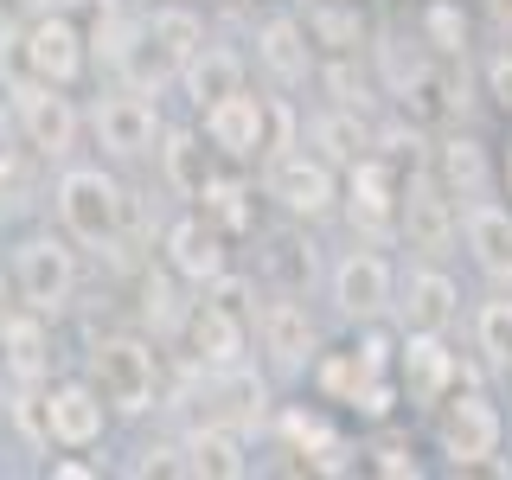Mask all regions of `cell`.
Instances as JSON below:
<instances>
[{"label": "cell", "instance_id": "6da1fadb", "mask_svg": "<svg viewBox=\"0 0 512 480\" xmlns=\"http://www.w3.org/2000/svg\"><path fill=\"white\" fill-rule=\"evenodd\" d=\"M52 199H58V224L71 231V244L116 250L122 218H128V199H122V186L109 180L103 167H64Z\"/></svg>", "mask_w": 512, "mask_h": 480}, {"label": "cell", "instance_id": "7a4b0ae2", "mask_svg": "<svg viewBox=\"0 0 512 480\" xmlns=\"http://www.w3.org/2000/svg\"><path fill=\"white\" fill-rule=\"evenodd\" d=\"M90 372H96V391H103L109 410L141 416L154 404V352H148V340H135V333L96 340L90 346Z\"/></svg>", "mask_w": 512, "mask_h": 480}, {"label": "cell", "instance_id": "3957f363", "mask_svg": "<svg viewBox=\"0 0 512 480\" xmlns=\"http://www.w3.org/2000/svg\"><path fill=\"white\" fill-rule=\"evenodd\" d=\"M13 288H20V301L32 314H58L64 301L77 295V250L52 231L26 237V244L13 250Z\"/></svg>", "mask_w": 512, "mask_h": 480}, {"label": "cell", "instance_id": "277c9868", "mask_svg": "<svg viewBox=\"0 0 512 480\" xmlns=\"http://www.w3.org/2000/svg\"><path fill=\"white\" fill-rule=\"evenodd\" d=\"M13 116L26 128V148L32 154H71L77 148V109L58 84H39V77H20L13 84Z\"/></svg>", "mask_w": 512, "mask_h": 480}, {"label": "cell", "instance_id": "5b68a950", "mask_svg": "<svg viewBox=\"0 0 512 480\" xmlns=\"http://www.w3.org/2000/svg\"><path fill=\"white\" fill-rule=\"evenodd\" d=\"M20 64H26V77H39V84L71 90L77 77H84V32H77V20H64V13L32 20L26 39H20Z\"/></svg>", "mask_w": 512, "mask_h": 480}, {"label": "cell", "instance_id": "8992f818", "mask_svg": "<svg viewBox=\"0 0 512 480\" xmlns=\"http://www.w3.org/2000/svg\"><path fill=\"white\" fill-rule=\"evenodd\" d=\"M269 199H276L282 212H295V218L333 212V199H340L333 160H320V154H276V160H269Z\"/></svg>", "mask_w": 512, "mask_h": 480}, {"label": "cell", "instance_id": "52a82bcc", "mask_svg": "<svg viewBox=\"0 0 512 480\" xmlns=\"http://www.w3.org/2000/svg\"><path fill=\"white\" fill-rule=\"evenodd\" d=\"M442 455L455 461V468H480V461L500 455V410L480 391L455 397V404L442 410Z\"/></svg>", "mask_w": 512, "mask_h": 480}, {"label": "cell", "instance_id": "ba28073f", "mask_svg": "<svg viewBox=\"0 0 512 480\" xmlns=\"http://www.w3.org/2000/svg\"><path fill=\"white\" fill-rule=\"evenodd\" d=\"M205 141H212L218 154H231V160H256L263 141H269V103L250 96V90L218 96V103L205 109Z\"/></svg>", "mask_w": 512, "mask_h": 480}, {"label": "cell", "instance_id": "9c48e42d", "mask_svg": "<svg viewBox=\"0 0 512 480\" xmlns=\"http://www.w3.org/2000/svg\"><path fill=\"white\" fill-rule=\"evenodd\" d=\"M96 141H103L109 154H122V160L148 154L154 141H160V109L148 103V90L103 96V103H96Z\"/></svg>", "mask_w": 512, "mask_h": 480}, {"label": "cell", "instance_id": "30bf717a", "mask_svg": "<svg viewBox=\"0 0 512 480\" xmlns=\"http://www.w3.org/2000/svg\"><path fill=\"white\" fill-rule=\"evenodd\" d=\"M333 301H340L346 320H378V314L397 301L391 263H384L378 250H352V256H340V269H333Z\"/></svg>", "mask_w": 512, "mask_h": 480}, {"label": "cell", "instance_id": "8fae6325", "mask_svg": "<svg viewBox=\"0 0 512 480\" xmlns=\"http://www.w3.org/2000/svg\"><path fill=\"white\" fill-rule=\"evenodd\" d=\"M103 423H109V404H103L96 384H52V391H45V429H52L58 448L103 442Z\"/></svg>", "mask_w": 512, "mask_h": 480}, {"label": "cell", "instance_id": "7c38bea8", "mask_svg": "<svg viewBox=\"0 0 512 480\" xmlns=\"http://www.w3.org/2000/svg\"><path fill=\"white\" fill-rule=\"evenodd\" d=\"M397 212H404V231L416 250L442 256L448 244H455V212H448V186L436 180V173H416V180L397 192Z\"/></svg>", "mask_w": 512, "mask_h": 480}, {"label": "cell", "instance_id": "4fadbf2b", "mask_svg": "<svg viewBox=\"0 0 512 480\" xmlns=\"http://www.w3.org/2000/svg\"><path fill=\"white\" fill-rule=\"evenodd\" d=\"M346 212H352V224H359V231H372V237H384V231L397 224V180H391V167H384V160H372V154L352 160Z\"/></svg>", "mask_w": 512, "mask_h": 480}, {"label": "cell", "instance_id": "5bb4252c", "mask_svg": "<svg viewBox=\"0 0 512 480\" xmlns=\"http://www.w3.org/2000/svg\"><path fill=\"white\" fill-rule=\"evenodd\" d=\"M0 365H7L13 384H39L45 365H52V333H45V314H0Z\"/></svg>", "mask_w": 512, "mask_h": 480}, {"label": "cell", "instance_id": "9a60e30c", "mask_svg": "<svg viewBox=\"0 0 512 480\" xmlns=\"http://www.w3.org/2000/svg\"><path fill=\"white\" fill-rule=\"evenodd\" d=\"M461 378L455 352L442 346V333H410L404 340V391L410 404H442V391Z\"/></svg>", "mask_w": 512, "mask_h": 480}, {"label": "cell", "instance_id": "2e32d148", "mask_svg": "<svg viewBox=\"0 0 512 480\" xmlns=\"http://www.w3.org/2000/svg\"><path fill=\"white\" fill-rule=\"evenodd\" d=\"M256 333H263V352L276 365H288V372H301V365L314 359V346H320L308 308H295V301H269L263 320H256Z\"/></svg>", "mask_w": 512, "mask_h": 480}, {"label": "cell", "instance_id": "e0dca14e", "mask_svg": "<svg viewBox=\"0 0 512 480\" xmlns=\"http://www.w3.org/2000/svg\"><path fill=\"white\" fill-rule=\"evenodd\" d=\"M461 231H468V250L474 263L487 269L493 282H512V212L493 199H474L468 218H461Z\"/></svg>", "mask_w": 512, "mask_h": 480}, {"label": "cell", "instance_id": "ac0fdd59", "mask_svg": "<svg viewBox=\"0 0 512 480\" xmlns=\"http://www.w3.org/2000/svg\"><path fill=\"white\" fill-rule=\"evenodd\" d=\"M167 263H173V276H186V282H212L224 269V231L205 224V218L167 224Z\"/></svg>", "mask_w": 512, "mask_h": 480}, {"label": "cell", "instance_id": "d6986e66", "mask_svg": "<svg viewBox=\"0 0 512 480\" xmlns=\"http://www.w3.org/2000/svg\"><path fill=\"white\" fill-rule=\"evenodd\" d=\"M186 340H192V352H199L212 372H224V365L244 359V320H237L231 308H218V301H199L192 320H186Z\"/></svg>", "mask_w": 512, "mask_h": 480}, {"label": "cell", "instance_id": "ffe728a7", "mask_svg": "<svg viewBox=\"0 0 512 480\" xmlns=\"http://www.w3.org/2000/svg\"><path fill=\"white\" fill-rule=\"evenodd\" d=\"M180 84H186V96H192L199 109H212L218 96L244 90V58L224 52V45H199V52L180 64Z\"/></svg>", "mask_w": 512, "mask_h": 480}, {"label": "cell", "instance_id": "44dd1931", "mask_svg": "<svg viewBox=\"0 0 512 480\" xmlns=\"http://www.w3.org/2000/svg\"><path fill=\"white\" fill-rule=\"evenodd\" d=\"M455 282L442 276V269H416L410 288H404V327L410 333H442L448 320H455Z\"/></svg>", "mask_w": 512, "mask_h": 480}, {"label": "cell", "instance_id": "7402d4cb", "mask_svg": "<svg viewBox=\"0 0 512 480\" xmlns=\"http://www.w3.org/2000/svg\"><path fill=\"white\" fill-rule=\"evenodd\" d=\"M186 468L192 474H212V480H237L250 468L244 461V436H237L231 423H205V429H192V442H186Z\"/></svg>", "mask_w": 512, "mask_h": 480}, {"label": "cell", "instance_id": "603a6c76", "mask_svg": "<svg viewBox=\"0 0 512 480\" xmlns=\"http://www.w3.org/2000/svg\"><path fill=\"white\" fill-rule=\"evenodd\" d=\"M256 52H263V64L276 71V84H308V32H301L295 20H263V32H256Z\"/></svg>", "mask_w": 512, "mask_h": 480}, {"label": "cell", "instance_id": "cb8c5ba5", "mask_svg": "<svg viewBox=\"0 0 512 480\" xmlns=\"http://www.w3.org/2000/svg\"><path fill=\"white\" fill-rule=\"evenodd\" d=\"M436 180L448 186V199H480V192H487V148H480L474 135L442 141V167H436Z\"/></svg>", "mask_w": 512, "mask_h": 480}, {"label": "cell", "instance_id": "d4e9b609", "mask_svg": "<svg viewBox=\"0 0 512 480\" xmlns=\"http://www.w3.org/2000/svg\"><path fill=\"white\" fill-rule=\"evenodd\" d=\"M160 160H167V180H173V192H186V199H199V186L212 180V154H205V141L192 135V128H160Z\"/></svg>", "mask_w": 512, "mask_h": 480}, {"label": "cell", "instance_id": "484cf974", "mask_svg": "<svg viewBox=\"0 0 512 480\" xmlns=\"http://www.w3.org/2000/svg\"><path fill=\"white\" fill-rule=\"evenodd\" d=\"M199 199H205L199 218L218 224L224 237H237V231H250V224H256V205H250V186L244 180H218V173H212V180L199 186Z\"/></svg>", "mask_w": 512, "mask_h": 480}, {"label": "cell", "instance_id": "4316f807", "mask_svg": "<svg viewBox=\"0 0 512 480\" xmlns=\"http://www.w3.org/2000/svg\"><path fill=\"white\" fill-rule=\"evenodd\" d=\"M314 141H320V160H359L365 154V122L352 116V109H327V116H314Z\"/></svg>", "mask_w": 512, "mask_h": 480}, {"label": "cell", "instance_id": "83f0119b", "mask_svg": "<svg viewBox=\"0 0 512 480\" xmlns=\"http://www.w3.org/2000/svg\"><path fill=\"white\" fill-rule=\"evenodd\" d=\"M423 39L436 45V52L461 58V52H468V20H461V7H448V0H429V13H423Z\"/></svg>", "mask_w": 512, "mask_h": 480}, {"label": "cell", "instance_id": "f1b7e54d", "mask_svg": "<svg viewBox=\"0 0 512 480\" xmlns=\"http://www.w3.org/2000/svg\"><path fill=\"white\" fill-rule=\"evenodd\" d=\"M474 333H480V352H487L493 365H512V301H487L474 320Z\"/></svg>", "mask_w": 512, "mask_h": 480}, {"label": "cell", "instance_id": "f546056e", "mask_svg": "<svg viewBox=\"0 0 512 480\" xmlns=\"http://www.w3.org/2000/svg\"><path fill=\"white\" fill-rule=\"evenodd\" d=\"M282 436L295 442V448H308L314 461H327V468H333V455H340V442H333V429L320 423V416H308V410H288V416H282Z\"/></svg>", "mask_w": 512, "mask_h": 480}, {"label": "cell", "instance_id": "4dcf8cb0", "mask_svg": "<svg viewBox=\"0 0 512 480\" xmlns=\"http://www.w3.org/2000/svg\"><path fill=\"white\" fill-rule=\"evenodd\" d=\"M218 397H224V404H231V416H237V423H250V416H263V404H269L263 378L237 372V365H224V378H218Z\"/></svg>", "mask_w": 512, "mask_h": 480}, {"label": "cell", "instance_id": "1f68e13d", "mask_svg": "<svg viewBox=\"0 0 512 480\" xmlns=\"http://www.w3.org/2000/svg\"><path fill=\"white\" fill-rule=\"evenodd\" d=\"M13 423H20V436L32 448H52V429H45V397L32 391V384H20V397H13Z\"/></svg>", "mask_w": 512, "mask_h": 480}, {"label": "cell", "instance_id": "d6a6232c", "mask_svg": "<svg viewBox=\"0 0 512 480\" xmlns=\"http://www.w3.org/2000/svg\"><path fill=\"white\" fill-rule=\"evenodd\" d=\"M365 378H372V372L359 365V352H352V359H327V365H320V391H327V397H346V404H352V391H359Z\"/></svg>", "mask_w": 512, "mask_h": 480}, {"label": "cell", "instance_id": "836d02e7", "mask_svg": "<svg viewBox=\"0 0 512 480\" xmlns=\"http://www.w3.org/2000/svg\"><path fill=\"white\" fill-rule=\"evenodd\" d=\"M141 308H148V320H154V327H173V320H180L173 282H167V276H148V288H141Z\"/></svg>", "mask_w": 512, "mask_h": 480}, {"label": "cell", "instance_id": "e575fe53", "mask_svg": "<svg viewBox=\"0 0 512 480\" xmlns=\"http://www.w3.org/2000/svg\"><path fill=\"white\" fill-rule=\"evenodd\" d=\"M314 32L333 52H352V45H359V13H314Z\"/></svg>", "mask_w": 512, "mask_h": 480}, {"label": "cell", "instance_id": "d590c367", "mask_svg": "<svg viewBox=\"0 0 512 480\" xmlns=\"http://www.w3.org/2000/svg\"><path fill=\"white\" fill-rule=\"evenodd\" d=\"M205 301H218V308H231L237 320H244V314H250V282H244V276H224V269H218V276H212V295H205Z\"/></svg>", "mask_w": 512, "mask_h": 480}, {"label": "cell", "instance_id": "8d00e7d4", "mask_svg": "<svg viewBox=\"0 0 512 480\" xmlns=\"http://www.w3.org/2000/svg\"><path fill=\"white\" fill-rule=\"evenodd\" d=\"M352 410L372 416V423H384V416H391V384H378V372H372L359 391H352Z\"/></svg>", "mask_w": 512, "mask_h": 480}, {"label": "cell", "instance_id": "74e56055", "mask_svg": "<svg viewBox=\"0 0 512 480\" xmlns=\"http://www.w3.org/2000/svg\"><path fill=\"white\" fill-rule=\"evenodd\" d=\"M487 96H493V103H500L506 116H512V45L487 58Z\"/></svg>", "mask_w": 512, "mask_h": 480}, {"label": "cell", "instance_id": "f35d334b", "mask_svg": "<svg viewBox=\"0 0 512 480\" xmlns=\"http://www.w3.org/2000/svg\"><path fill=\"white\" fill-rule=\"evenodd\" d=\"M372 468H378V474H410V480H416V461H410V448H397V442L372 448Z\"/></svg>", "mask_w": 512, "mask_h": 480}, {"label": "cell", "instance_id": "ab89813d", "mask_svg": "<svg viewBox=\"0 0 512 480\" xmlns=\"http://www.w3.org/2000/svg\"><path fill=\"white\" fill-rule=\"evenodd\" d=\"M384 359H391V346H384V333H372V340L359 346V365L365 372H384Z\"/></svg>", "mask_w": 512, "mask_h": 480}, {"label": "cell", "instance_id": "60d3db41", "mask_svg": "<svg viewBox=\"0 0 512 480\" xmlns=\"http://www.w3.org/2000/svg\"><path fill=\"white\" fill-rule=\"evenodd\" d=\"M52 474H58V480H84L90 468H84V461H52Z\"/></svg>", "mask_w": 512, "mask_h": 480}, {"label": "cell", "instance_id": "b9f144b4", "mask_svg": "<svg viewBox=\"0 0 512 480\" xmlns=\"http://www.w3.org/2000/svg\"><path fill=\"white\" fill-rule=\"evenodd\" d=\"M493 20H500V26L512 32V0H493Z\"/></svg>", "mask_w": 512, "mask_h": 480}, {"label": "cell", "instance_id": "7bdbcfd3", "mask_svg": "<svg viewBox=\"0 0 512 480\" xmlns=\"http://www.w3.org/2000/svg\"><path fill=\"white\" fill-rule=\"evenodd\" d=\"M7 122H13V109H7V96H0V141H7Z\"/></svg>", "mask_w": 512, "mask_h": 480}, {"label": "cell", "instance_id": "ee69618b", "mask_svg": "<svg viewBox=\"0 0 512 480\" xmlns=\"http://www.w3.org/2000/svg\"><path fill=\"white\" fill-rule=\"evenodd\" d=\"M0 314H7V282H0Z\"/></svg>", "mask_w": 512, "mask_h": 480}, {"label": "cell", "instance_id": "f6af8a7d", "mask_svg": "<svg viewBox=\"0 0 512 480\" xmlns=\"http://www.w3.org/2000/svg\"><path fill=\"white\" fill-rule=\"evenodd\" d=\"M506 186H512V154H506Z\"/></svg>", "mask_w": 512, "mask_h": 480}, {"label": "cell", "instance_id": "bcb514c9", "mask_svg": "<svg viewBox=\"0 0 512 480\" xmlns=\"http://www.w3.org/2000/svg\"><path fill=\"white\" fill-rule=\"evenodd\" d=\"M20 7H45V0H20Z\"/></svg>", "mask_w": 512, "mask_h": 480}]
</instances>
